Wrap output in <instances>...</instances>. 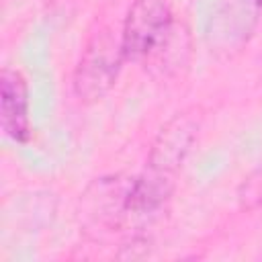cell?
Masks as SVG:
<instances>
[{
  "mask_svg": "<svg viewBox=\"0 0 262 262\" xmlns=\"http://www.w3.org/2000/svg\"><path fill=\"white\" fill-rule=\"evenodd\" d=\"M133 176L96 178L80 199V219L92 231L127 229V194Z\"/></svg>",
  "mask_w": 262,
  "mask_h": 262,
  "instance_id": "obj_3",
  "label": "cell"
},
{
  "mask_svg": "<svg viewBox=\"0 0 262 262\" xmlns=\"http://www.w3.org/2000/svg\"><path fill=\"white\" fill-rule=\"evenodd\" d=\"M256 2H258V4H260V6H262V0H256Z\"/></svg>",
  "mask_w": 262,
  "mask_h": 262,
  "instance_id": "obj_7",
  "label": "cell"
},
{
  "mask_svg": "<svg viewBox=\"0 0 262 262\" xmlns=\"http://www.w3.org/2000/svg\"><path fill=\"white\" fill-rule=\"evenodd\" d=\"M196 137H199V117H194L192 111L176 113L160 127L158 135L154 137L147 154V168L176 178L188 154L192 151Z\"/></svg>",
  "mask_w": 262,
  "mask_h": 262,
  "instance_id": "obj_4",
  "label": "cell"
},
{
  "mask_svg": "<svg viewBox=\"0 0 262 262\" xmlns=\"http://www.w3.org/2000/svg\"><path fill=\"white\" fill-rule=\"evenodd\" d=\"M125 61L121 31L115 33L106 25L98 27V31L88 37L72 76V90L76 98L82 102H96L104 98L117 84Z\"/></svg>",
  "mask_w": 262,
  "mask_h": 262,
  "instance_id": "obj_1",
  "label": "cell"
},
{
  "mask_svg": "<svg viewBox=\"0 0 262 262\" xmlns=\"http://www.w3.org/2000/svg\"><path fill=\"white\" fill-rule=\"evenodd\" d=\"M0 125L6 137L25 143L31 137L29 86L18 70L4 68L0 74Z\"/></svg>",
  "mask_w": 262,
  "mask_h": 262,
  "instance_id": "obj_5",
  "label": "cell"
},
{
  "mask_svg": "<svg viewBox=\"0 0 262 262\" xmlns=\"http://www.w3.org/2000/svg\"><path fill=\"white\" fill-rule=\"evenodd\" d=\"M237 201L242 209H256L262 205V164L239 184Z\"/></svg>",
  "mask_w": 262,
  "mask_h": 262,
  "instance_id": "obj_6",
  "label": "cell"
},
{
  "mask_svg": "<svg viewBox=\"0 0 262 262\" xmlns=\"http://www.w3.org/2000/svg\"><path fill=\"white\" fill-rule=\"evenodd\" d=\"M174 27L168 0H133L121 27L125 59L145 63L172 35Z\"/></svg>",
  "mask_w": 262,
  "mask_h": 262,
  "instance_id": "obj_2",
  "label": "cell"
}]
</instances>
